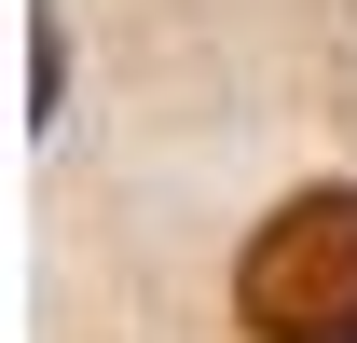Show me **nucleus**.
<instances>
[{
	"label": "nucleus",
	"instance_id": "nucleus-2",
	"mask_svg": "<svg viewBox=\"0 0 357 343\" xmlns=\"http://www.w3.org/2000/svg\"><path fill=\"white\" fill-rule=\"evenodd\" d=\"M28 96H42V124H55V96H69V28H55V0H42V42H28Z\"/></svg>",
	"mask_w": 357,
	"mask_h": 343
},
{
	"label": "nucleus",
	"instance_id": "nucleus-1",
	"mask_svg": "<svg viewBox=\"0 0 357 343\" xmlns=\"http://www.w3.org/2000/svg\"><path fill=\"white\" fill-rule=\"evenodd\" d=\"M234 316L248 343H357V178H316L248 234Z\"/></svg>",
	"mask_w": 357,
	"mask_h": 343
}]
</instances>
